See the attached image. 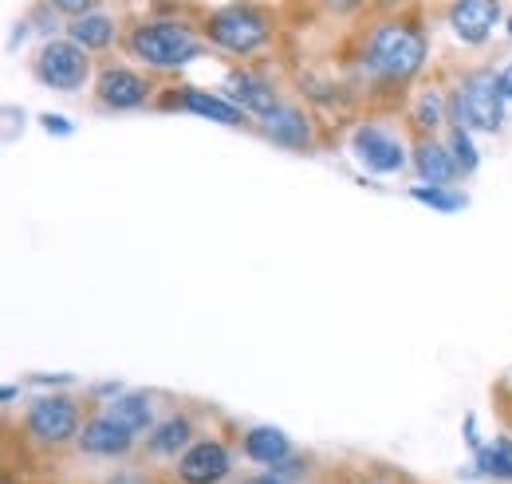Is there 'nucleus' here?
Returning a JSON list of instances; mask_svg holds the SVG:
<instances>
[{
	"label": "nucleus",
	"instance_id": "nucleus-1",
	"mask_svg": "<svg viewBox=\"0 0 512 484\" xmlns=\"http://www.w3.org/2000/svg\"><path fill=\"white\" fill-rule=\"evenodd\" d=\"M130 52L158 71H174V67H186L190 60H197L201 44L178 20H150V24H138L130 32Z\"/></svg>",
	"mask_w": 512,
	"mask_h": 484
},
{
	"label": "nucleus",
	"instance_id": "nucleus-2",
	"mask_svg": "<svg viewBox=\"0 0 512 484\" xmlns=\"http://www.w3.org/2000/svg\"><path fill=\"white\" fill-rule=\"evenodd\" d=\"M367 60L386 79H410L426 63V36L410 24H379L371 32Z\"/></svg>",
	"mask_w": 512,
	"mask_h": 484
},
{
	"label": "nucleus",
	"instance_id": "nucleus-3",
	"mask_svg": "<svg viewBox=\"0 0 512 484\" xmlns=\"http://www.w3.org/2000/svg\"><path fill=\"white\" fill-rule=\"evenodd\" d=\"M505 91H501V75H493V71H473L461 87H457V95H453V122L457 126H465V130H485V134H493V130H501V122H505Z\"/></svg>",
	"mask_w": 512,
	"mask_h": 484
},
{
	"label": "nucleus",
	"instance_id": "nucleus-4",
	"mask_svg": "<svg viewBox=\"0 0 512 484\" xmlns=\"http://www.w3.org/2000/svg\"><path fill=\"white\" fill-rule=\"evenodd\" d=\"M205 32L217 48L233 52V56H253L260 52L268 40H272V28L264 20V12H256L249 4H229V8H217L209 20H205Z\"/></svg>",
	"mask_w": 512,
	"mask_h": 484
},
{
	"label": "nucleus",
	"instance_id": "nucleus-5",
	"mask_svg": "<svg viewBox=\"0 0 512 484\" xmlns=\"http://www.w3.org/2000/svg\"><path fill=\"white\" fill-rule=\"evenodd\" d=\"M87 71H91L87 52L75 40H48L40 48V56H36V75L52 91H79L83 79H87Z\"/></svg>",
	"mask_w": 512,
	"mask_h": 484
},
{
	"label": "nucleus",
	"instance_id": "nucleus-6",
	"mask_svg": "<svg viewBox=\"0 0 512 484\" xmlns=\"http://www.w3.org/2000/svg\"><path fill=\"white\" fill-rule=\"evenodd\" d=\"M28 433L40 445H64L79 433V410L71 398H40L28 410Z\"/></svg>",
	"mask_w": 512,
	"mask_h": 484
},
{
	"label": "nucleus",
	"instance_id": "nucleus-7",
	"mask_svg": "<svg viewBox=\"0 0 512 484\" xmlns=\"http://www.w3.org/2000/svg\"><path fill=\"white\" fill-rule=\"evenodd\" d=\"M351 146H355V158H359L367 170H375V174H398V170L406 166L402 142L390 138L379 126H359L355 138H351Z\"/></svg>",
	"mask_w": 512,
	"mask_h": 484
},
{
	"label": "nucleus",
	"instance_id": "nucleus-8",
	"mask_svg": "<svg viewBox=\"0 0 512 484\" xmlns=\"http://www.w3.org/2000/svg\"><path fill=\"white\" fill-rule=\"evenodd\" d=\"M497 20H501L497 0H453L449 4V28L461 44H485Z\"/></svg>",
	"mask_w": 512,
	"mask_h": 484
},
{
	"label": "nucleus",
	"instance_id": "nucleus-9",
	"mask_svg": "<svg viewBox=\"0 0 512 484\" xmlns=\"http://www.w3.org/2000/svg\"><path fill=\"white\" fill-rule=\"evenodd\" d=\"M182 484H221L229 477V453L221 441H193L178 461Z\"/></svg>",
	"mask_w": 512,
	"mask_h": 484
},
{
	"label": "nucleus",
	"instance_id": "nucleus-10",
	"mask_svg": "<svg viewBox=\"0 0 512 484\" xmlns=\"http://www.w3.org/2000/svg\"><path fill=\"white\" fill-rule=\"evenodd\" d=\"M146 95H150L146 79L134 75V71H127V67H111V71L99 75V99H103V107L134 111V107L146 103Z\"/></svg>",
	"mask_w": 512,
	"mask_h": 484
},
{
	"label": "nucleus",
	"instance_id": "nucleus-11",
	"mask_svg": "<svg viewBox=\"0 0 512 484\" xmlns=\"http://www.w3.org/2000/svg\"><path fill=\"white\" fill-rule=\"evenodd\" d=\"M229 99H233L241 111L260 115V119L280 107V103H276V87H272L264 75H253V71H233V75H229Z\"/></svg>",
	"mask_w": 512,
	"mask_h": 484
},
{
	"label": "nucleus",
	"instance_id": "nucleus-12",
	"mask_svg": "<svg viewBox=\"0 0 512 484\" xmlns=\"http://www.w3.org/2000/svg\"><path fill=\"white\" fill-rule=\"evenodd\" d=\"M130 441H134V433L123 429L119 422H111L107 414L95 418V422H87L83 433H79V449L91 453V457H123L130 449Z\"/></svg>",
	"mask_w": 512,
	"mask_h": 484
},
{
	"label": "nucleus",
	"instance_id": "nucleus-13",
	"mask_svg": "<svg viewBox=\"0 0 512 484\" xmlns=\"http://www.w3.org/2000/svg\"><path fill=\"white\" fill-rule=\"evenodd\" d=\"M264 134L276 142V146H288V150H304L312 142V126L308 119L296 111V107H276L264 115Z\"/></svg>",
	"mask_w": 512,
	"mask_h": 484
},
{
	"label": "nucleus",
	"instance_id": "nucleus-14",
	"mask_svg": "<svg viewBox=\"0 0 512 484\" xmlns=\"http://www.w3.org/2000/svg\"><path fill=\"white\" fill-rule=\"evenodd\" d=\"M245 453L253 457L256 465H268V469H280L288 457H292V441L284 429H272V425H256L245 433Z\"/></svg>",
	"mask_w": 512,
	"mask_h": 484
},
{
	"label": "nucleus",
	"instance_id": "nucleus-15",
	"mask_svg": "<svg viewBox=\"0 0 512 484\" xmlns=\"http://www.w3.org/2000/svg\"><path fill=\"white\" fill-rule=\"evenodd\" d=\"M71 40L83 48V52H103L115 44V20L103 16V12H83V16H71Z\"/></svg>",
	"mask_w": 512,
	"mask_h": 484
},
{
	"label": "nucleus",
	"instance_id": "nucleus-16",
	"mask_svg": "<svg viewBox=\"0 0 512 484\" xmlns=\"http://www.w3.org/2000/svg\"><path fill=\"white\" fill-rule=\"evenodd\" d=\"M414 170H418V178L426 185H446L461 174L453 154H449V146H438V142H422L414 150Z\"/></svg>",
	"mask_w": 512,
	"mask_h": 484
},
{
	"label": "nucleus",
	"instance_id": "nucleus-17",
	"mask_svg": "<svg viewBox=\"0 0 512 484\" xmlns=\"http://www.w3.org/2000/svg\"><path fill=\"white\" fill-rule=\"evenodd\" d=\"M182 107L193 111V115H201V119H213L221 122V126H237L241 122V107L233 103V99H221V95H205V91H197V87H186L182 91Z\"/></svg>",
	"mask_w": 512,
	"mask_h": 484
},
{
	"label": "nucleus",
	"instance_id": "nucleus-18",
	"mask_svg": "<svg viewBox=\"0 0 512 484\" xmlns=\"http://www.w3.org/2000/svg\"><path fill=\"white\" fill-rule=\"evenodd\" d=\"M107 418L119 422L123 429H130V433H142L150 425V418H154V410H150V398L146 394H123V398H115L107 406Z\"/></svg>",
	"mask_w": 512,
	"mask_h": 484
},
{
	"label": "nucleus",
	"instance_id": "nucleus-19",
	"mask_svg": "<svg viewBox=\"0 0 512 484\" xmlns=\"http://www.w3.org/2000/svg\"><path fill=\"white\" fill-rule=\"evenodd\" d=\"M477 473L481 477H493V481H512V441L509 437H497L489 445L477 449Z\"/></svg>",
	"mask_w": 512,
	"mask_h": 484
},
{
	"label": "nucleus",
	"instance_id": "nucleus-20",
	"mask_svg": "<svg viewBox=\"0 0 512 484\" xmlns=\"http://www.w3.org/2000/svg\"><path fill=\"white\" fill-rule=\"evenodd\" d=\"M190 441H193L190 418H170V422H162L150 433V453H154V457H174V453L186 449Z\"/></svg>",
	"mask_w": 512,
	"mask_h": 484
},
{
	"label": "nucleus",
	"instance_id": "nucleus-21",
	"mask_svg": "<svg viewBox=\"0 0 512 484\" xmlns=\"http://www.w3.org/2000/svg\"><path fill=\"white\" fill-rule=\"evenodd\" d=\"M410 197L422 201V205H430V209H442V213L465 209V197L453 193V189H446V185H418V189H410Z\"/></svg>",
	"mask_w": 512,
	"mask_h": 484
},
{
	"label": "nucleus",
	"instance_id": "nucleus-22",
	"mask_svg": "<svg viewBox=\"0 0 512 484\" xmlns=\"http://www.w3.org/2000/svg\"><path fill=\"white\" fill-rule=\"evenodd\" d=\"M449 154H453V162H457V170H461V174H473V170H477V150H473V138H469V130H465V126H453Z\"/></svg>",
	"mask_w": 512,
	"mask_h": 484
},
{
	"label": "nucleus",
	"instance_id": "nucleus-23",
	"mask_svg": "<svg viewBox=\"0 0 512 484\" xmlns=\"http://www.w3.org/2000/svg\"><path fill=\"white\" fill-rule=\"evenodd\" d=\"M418 126H442V119H446V103H442V95L438 91H430V95H422V103H418Z\"/></svg>",
	"mask_w": 512,
	"mask_h": 484
},
{
	"label": "nucleus",
	"instance_id": "nucleus-24",
	"mask_svg": "<svg viewBox=\"0 0 512 484\" xmlns=\"http://www.w3.org/2000/svg\"><path fill=\"white\" fill-rule=\"evenodd\" d=\"M91 4L95 0H52V8H60L67 16H83V12H91Z\"/></svg>",
	"mask_w": 512,
	"mask_h": 484
},
{
	"label": "nucleus",
	"instance_id": "nucleus-25",
	"mask_svg": "<svg viewBox=\"0 0 512 484\" xmlns=\"http://www.w3.org/2000/svg\"><path fill=\"white\" fill-rule=\"evenodd\" d=\"M44 126H48V134H60V138H67L71 134V122L64 119V115H44Z\"/></svg>",
	"mask_w": 512,
	"mask_h": 484
},
{
	"label": "nucleus",
	"instance_id": "nucleus-26",
	"mask_svg": "<svg viewBox=\"0 0 512 484\" xmlns=\"http://www.w3.org/2000/svg\"><path fill=\"white\" fill-rule=\"evenodd\" d=\"M323 4H327L331 12H339V16H343V12H355L363 0H323Z\"/></svg>",
	"mask_w": 512,
	"mask_h": 484
},
{
	"label": "nucleus",
	"instance_id": "nucleus-27",
	"mask_svg": "<svg viewBox=\"0 0 512 484\" xmlns=\"http://www.w3.org/2000/svg\"><path fill=\"white\" fill-rule=\"evenodd\" d=\"M501 91H505V99L512 103V63L505 67V71H501Z\"/></svg>",
	"mask_w": 512,
	"mask_h": 484
},
{
	"label": "nucleus",
	"instance_id": "nucleus-28",
	"mask_svg": "<svg viewBox=\"0 0 512 484\" xmlns=\"http://www.w3.org/2000/svg\"><path fill=\"white\" fill-rule=\"evenodd\" d=\"M245 484H284V481H280V473H272V477H253V481Z\"/></svg>",
	"mask_w": 512,
	"mask_h": 484
},
{
	"label": "nucleus",
	"instance_id": "nucleus-29",
	"mask_svg": "<svg viewBox=\"0 0 512 484\" xmlns=\"http://www.w3.org/2000/svg\"><path fill=\"white\" fill-rule=\"evenodd\" d=\"M115 484H138V477H134V473H127L123 481H115Z\"/></svg>",
	"mask_w": 512,
	"mask_h": 484
},
{
	"label": "nucleus",
	"instance_id": "nucleus-30",
	"mask_svg": "<svg viewBox=\"0 0 512 484\" xmlns=\"http://www.w3.org/2000/svg\"><path fill=\"white\" fill-rule=\"evenodd\" d=\"M509 36H512V16H509Z\"/></svg>",
	"mask_w": 512,
	"mask_h": 484
},
{
	"label": "nucleus",
	"instance_id": "nucleus-31",
	"mask_svg": "<svg viewBox=\"0 0 512 484\" xmlns=\"http://www.w3.org/2000/svg\"><path fill=\"white\" fill-rule=\"evenodd\" d=\"M383 4H398V0H383Z\"/></svg>",
	"mask_w": 512,
	"mask_h": 484
},
{
	"label": "nucleus",
	"instance_id": "nucleus-32",
	"mask_svg": "<svg viewBox=\"0 0 512 484\" xmlns=\"http://www.w3.org/2000/svg\"><path fill=\"white\" fill-rule=\"evenodd\" d=\"M4 484H12V481H8V477H4Z\"/></svg>",
	"mask_w": 512,
	"mask_h": 484
}]
</instances>
